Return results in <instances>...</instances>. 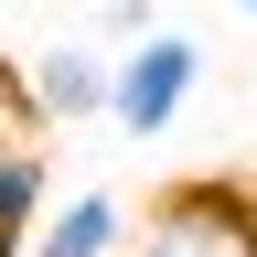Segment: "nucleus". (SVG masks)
<instances>
[{"mask_svg":"<svg viewBox=\"0 0 257 257\" xmlns=\"http://www.w3.org/2000/svg\"><path fill=\"white\" fill-rule=\"evenodd\" d=\"M118 257H257V182H172Z\"/></svg>","mask_w":257,"mask_h":257,"instance_id":"f257e3e1","label":"nucleus"},{"mask_svg":"<svg viewBox=\"0 0 257 257\" xmlns=\"http://www.w3.org/2000/svg\"><path fill=\"white\" fill-rule=\"evenodd\" d=\"M193 96H204V43L193 32H140V43H118V64H107V118L128 128V140H161Z\"/></svg>","mask_w":257,"mask_h":257,"instance_id":"f03ea898","label":"nucleus"},{"mask_svg":"<svg viewBox=\"0 0 257 257\" xmlns=\"http://www.w3.org/2000/svg\"><path fill=\"white\" fill-rule=\"evenodd\" d=\"M107 43H43V64H22V86H32V118H54V128H86V118H107Z\"/></svg>","mask_w":257,"mask_h":257,"instance_id":"7ed1b4c3","label":"nucleus"},{"mask_svg":"<svg viewBox=\"0 0 257 257\" xmlns=\"http://www.w3.org/2000/svg\"><path fill=\"white\" fill-rule=\"evenodd\" d=\"M118 246H128V204L107 182H86V193H64V204H43V225H32L22 257H118Z\"/></svg>","mask_w":257,"mask_h":257,"instance_id":"20e7f679","label":"nucleus"},{"mask_svg":"<svg viewBox=\"0 0 257 257\" xmlns=\"http://www.w3.org/2000/svg\"><path fill=\"white\" fill-rule=\"evenodd\" d=\"M32 225H43V150H0V257L32 246Z\"/></svg>","mask_w":257,"mask_h":257,"instance_id":"39448f33","label":"nucleus"},{"mask_svg":"<svg viewBox=\"0 0 257 257\" xmlns=\"http://www.w3.org/2000/svg\"><path fill=\"white\" fill-rule=\"evenodd\" d=\"M96 22H107V43H140L161 32V0H96Z\"/></svg>","mask_w":257,"mask_h":257,"instance_id":"423d86ee","label":"nucleus"},{"mask_svg":"<svg viewBox=\"0 0 257 257\" xmlns=\"http://www.w3.org/2000/svg\"><path fill=\"white\" fill-rule=\"evenodd\" d=\"M236 11H257V0H236Z\"/></svg>","mask_w":257,"mask_h":257,"instance_id":"0eeeda50","label":"nucleus"}]
</instances>
